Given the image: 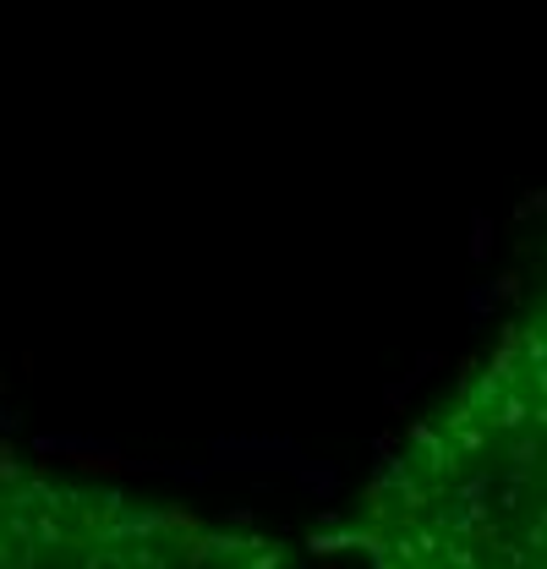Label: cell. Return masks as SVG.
Instances as JSON below:
<instances>
[{
  "instance_id": "1",
  "label": "cell",
  "mask_w": 547,
  "mask_h": 569,
  "mask_svg": "<svg viewBox=\"0 0 547 569\" xmlns=\"http://www.w3.org/2000/svg\"><path fill=\"white\" fill-rule=\"evenodd\" d=\"M356 547L367 569H547V274L383 449Z\"/></svg>"
},
{
  "instance_id": "2",
  "label": "cell",
  "mask_w": 547,
  "mask_h": 569,
  "mask_svg": "<svg viewBox=\"0 0 547 569\" xmlns=\"http://www.w3.org/2000/svg\"><path fill=\"white\" fill-rule=\"evenodd\" d=\"M0 569H290L280 536L88 482L0 438Z\"/></svg>"
}]
</instances>
